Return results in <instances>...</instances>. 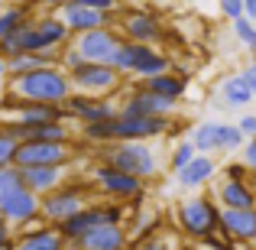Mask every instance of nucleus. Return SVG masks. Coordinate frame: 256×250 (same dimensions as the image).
<instances>
[{"label":"nucleus","mask_w":256,"mask_h":250,"mask_svg":"<svg viewBox=\"0 0 256 250\" xmlns=\"http://www.w3.org/2000/svg\"><path fill=\"white\" fill-rule=\"evenodd\" d=\"M172 130V114H124L117 111L107 120L82 124V140L110 143V140H152Z\"/></svg>","instance_id":"nucleus-1"},{"label":"nucleus","mask_w":256,"mask_h":250,"mask_svg":"<svg viewBox=\"0 0 256 250\" xmlns=\"http://www.w3.org/2000/svg\"><path fill=\"white\" fill-rule=\"evenodd\" d=\"M6 91L20 94L26 101H46V104H65L75 91L72 85V75L68 69H62L58 62L52 65H39V69H30V72H20V75H10V85Z\"/></svg>","instance_id":"nucleus-2"},{"label":"nucleus","mask_w":256,"mask_h":250,"mask_svg":"<svg viewBox=\"0 0 256 250\" xmlns=\"http://www.w3.org/2000/svg\"><path fill=\"white\" fill-rule=\"evenodd\" d=\"M98 159L126 169V172L140 175V179H150L159 169L156 153L146 146V140H110V143H98Z\"/></svg>","instance_id":"nucleus-3"},{"label":"nucleus","mask_w":256,"mask_h":250,"mask_svg":"<svg viewBox=\"0 0 256 250\" xmlns=\"http://www.w3.org/2000/svg\"><path fill=\"white\" fill-rule=\"evenodd\" d=\"M175 227L192 240H204L208 234L220 231V208L204 195H194L175 205Z\"/></svg>","instance_id":"nucleus-4"},{"label":"nucleus","mask_w":256,"mask_h":250,"mask_svg":"<svg viewBox=\"0 0 256 250\" xmlns=\"http://www.w3.org/2000/svg\"><path fill=\"white\" fill-rule=\"evenodd\" d=\"M114 65H117L126 78H143V82L152 78V75H159V72L172 69V62H169L166 52H159L152 43H136V39H124Z\"/></svg>","instance_id":"nucleus-5"},{"label":"nucleus","mask_w":256,"mask_h":250,"mask_svg":"<svg viewBox=\"0 0 256 250\" xmlns=\"http://www.w3.org/2000/svg\"><path fill=\"white\" fill-rule=\"evenodd\" d=\"M94 195V185L91 182H62L58 188H52L49 195H42V218L49 221V224H62L65 218H72L75 211H82V208L91 201Z\"/></svg>","instance_id":"nucleus-6"},{"label":"nucleus","mask_w":256,"mask_h":250,"mask_svg":"<svg viewBox=\"0 0 256 250\" xmlns=\"http://www.w3.org/2000/svg\"><path fill=\"white\" fill-rule=\"evenodd\" d=\"M143 182L140 175L126 172V169L114 166V163H104L98 159V166L91 169V185L98 195H107V198H120V201H130L136 195H143Z\"/></svg>","instance_id":"nucleus-7"},{"label":"nucleus","mask_w":256,"mask_h":250,"mask_svg":"<svg viewBox=\"0 0 256 250\" xmlns=\"http://www.w3.org/2000/svg\"><path fill=\"white\" fill-rule=\"evenodd\" d=\"M72 75V85L75 91H84V94H100V98H110L124 88V72L110 62H82L78 69L68 72Z\"/></svg>","instance_id":"nucleus-8"},{"label":"nucleus","mask_w":256,"mask_h":250,"mask_svg":"<svg viewBox=\"0 0 256 250\" xmlns=\"http://www.w3.org/2000/svg\"><path fill=\"white\" fill-rule=\"evenodd\" d=\"M68 43L84 56V62H110L114 65L120 46H124V36H120V30H114V23H107V26H94V30L75 33Z\"/></svg>","instance_id":"nucleus-9"},{"label":"nucleus","mask_w":256,"mask_h":250,"mask_svg":"<svg viewBox=\"0 0 256 250\" xmlns=\"http://www.w3.org/2000/svg\"><path fill=\"white\" fill-rule=\"evenodd\" d=\"M192 143L198 146V153H227V150H240L246 143V133L240 130V124L204 120L192 130Z\"/></svg>","instance_id":"nucleus-10"},{"label":"nucleus","mask_w":256,"mask_h":250,"mask_svg":"<svg viewBox=\"0 0 256 250\" xmlns=\"http://www.w3.org/2000/svg\"><path fill=\"white\" fill-rule=\"evenodd\" d=\"M72 159V143L62 140H23L16 146V166H68Z\"/></svg>","instance_id":"nucleus-11"},{"label":"nucleus","mask_w":256,"mask_h":250,"mask_svg":"<svg viewBox=\"0 0 256 250\" xmlns=\"http://www.w3.org/2000/svg\"><path fill=\"white\" fill-rule=\"evenodd\" d=\"M124 39H136V43H159L166 36L162 20L152 10H143V7H130V10L120 13V20H114Z\"/></svg>","instance_id":"nucleus-12"},{"label":"nucleus","mask_w":256,"mask_h":250,"mask_svg":"<svg viewBox=\"0 0 256 250\" xmlns=\"http://www.w3.org/2000/svg\"><path fill=\"white\" fill-rule=\"evenodd\" d=\"M0 211H4V218L10 221L13 227H30V224H36V221H46L42 218V195L32 192L30 185H20L16 192L0 205Z\"/></svg>","instance_id":"nucleus-13"},{"label":"nucleus","mask_w":256,"mask_h":250,"mask_svg":"<svg viewBox=\"0 0 256 250\" xmlns=\"http://www.w3.org/2000/svg\"><path fill=\"white\" fill-rule=\"evenodd\" d=\"M220 234L230 244H256V205L253 208H220Z\"/></svg>","instance_id":"nucleus-14"},{"label":"nucleus","mask_w":256,"mask_h":250,"mask_svg":"<svg viewBox=\"0 0 256 250\" xmlns=\"http://www.w3.org/2000/svg\"><path fill=\"white\" fill-rule=\"evenodd\" d=\"M65 117H75L78 124H94V120H107L114 117V114L120 111V107H114L107 98H100V94H84V91H72V98L65 101Z\"/></svg>","instance_id":"nucleus-15"},{"label":"nucleus","mask_w":256,"mask_h":250,"mask_svg":"<svg viewBox=\"0 0 256 250\" xmlns=\"http://www.w3.org/2000/svg\"><path fill=\"white\" fill-rule=\"evenodd\" d=\"M13 247H20V250H58V247H68V244H65L58 224H49V221L39 224L36 221V224H30V227H20Z\"/></svg>","instance_id":"nucleus-16"},{"label":"nucleus","mask_w":256,"mask_h":250,"mask_svg":"<svg viewBox=\"0 0 256 250\" xmlns=\"http://www.w3.org/2000/svg\"><path fill=\"white\" fill-rule=\"evenodd\" d=\"M175 107H178L175 98H166V94H156L152 88L140 85V88H133L130 98L120 104V111L124 114H175Z\"/></svg>","instance_id":"nucleus-17"},{"label":"nucleus","mask_w":256,"mask_h":250,"mask_svg":"<svg viewBox=\"0 0 256 250\" xmlns=\"http://www.w3.org/2000/svg\"><path fill=\"white\" fill-rule=\"evenodd\" d=\"M58 13L65 17V23H68L72 36H75V33H84V30H94V26H107V23H114V13L94 10V7L78 4V0H68V4H62V7H58Z\"/></svg>","instance_id":"nucleus-18"},{"label":"nucleus","mask_w":256,"mask_h":250,"mask_svg":"<svg viewBox=\"0 0 256 250\" xmlns=\"http://www.w3.org/2000/svg\"><path fill=\"white\" fill-rule=\"evenodd\" d=\"M130 240L133 237L126 234V227L120 224V221H104V224H98L94 231H88L78 247H84V250H120V247L130 244Z\"/></svg>","instance_id":"nucleus-19"},{"label":"nucleus","mask_w":256,"mask_h":250,"mask_svg":"<svg viewBox=\"0 0 256 250\" xmlns=\"http://www.w3.org/2000/svg\"><path fill=\"white\" fill-rule=\"evenodd\" d=\"M220 208H253L256 205V185L253 179H224L218 185Z\"/></svg>","instance_id":"nucleus-20"},{"label":"nucleus","mask_w":256,"mask_h":250,"mask_svg":"<svg viewBox=\"0 0 256 250\" xmlns=\"http://www.w3.org/2000/svg\"><path fill=\"white\" fill-rule=\"evenodd\" d=\"M20 169H23V185H30L39 195H49L52 188L68 182V175H65L68 166H20Z\"/></svg>","instance_id":"nucleus-21"},{"label":"nucleus","mask_w":256,"mask_h":250,"mask_svg":"<svg viewBox=\"0 0 256 250\" xmlns=\"http://www.w3.org/2000/svg\"><path fill=\"white\" fill-rule=\"evenodd\" d=\"M214 172H218V166H214L211 153H198L188 166H182L178 172H175V182H178L182 188H201L214 179Z\"/></svg>","instance_id":"nucleus-22"},{"label":"nucleus","mask_w":256,"mask_h":250,"mask_svg":"<svg viewBox=\"0 0 256 250\" xmlns=\"http://www.w3.org/2000/svg\"><path fill=\"white\" fill-rule=\"evenodd\" d=\"M218 94L224 98V107H246L250 101H256V91L246 85V78L240 75V72L237 75H227L224 82H220Z\"/></svg>","instance_id":"nucleus-23"},{"label":"nucleus","mask_w":256,"mask_h":250,"mask_svg":"<svg viewBox=\"0 0 256 250\" xmlns=\"http://www.w3.org/2000/svg\"><path fill=\"white\" fill-rule=\"evenodd\" d=\"M36 30L42 33V39L52 46V49H62V46H68V39H72V30H68V23H65V17L62 13H46V17H36Z\"/></svg>","instance_id":"nucleus-24"},{"label":"nucleus","mask_w":256,"mask_h":250,"mask_svg":"<svg viewBox=\"0 0 256 250\" xmlns=\"http://www.w3.org/2000/svg\"><path fill=\"white\" fill-rule=\"evenodd\" d=\"M146 88H152L156 94H166V98H175V101H182L185 98V91H188V78L182 75V72H159V75H152V78H146L143 82Z\"/></svg>","instance_id":"nucleus-25"},{"label":"nucleus","mask_w":256,"mask_h":250,"mask_svg":"<svg viewBox=\"0 0 256 250\" xmlns=\"http://www.w3.org/2000/svg\"><path fill=\"white\" fill-rule=\"evenodd\" d=\"M30 17H32V10H30V7H23V4H10V7H4V10H0V39L10 36V33L16 30V26H23Z\"/></svg>","instance_id":"nucleus-26"},{"label":"nucleus","mask_w":256,"mask_h":250,"mask_svg":"<svg viewBox=\"0 0 256 250\" xmlns=\"http://www.w3.org/2000/svg\"><path fill=\"white\" fill-rule=\"evenodd\" d=\"M20 185H23V169H20L16 163L0 166V205H4V201L10 198Z\"/></svg>","instance_id":"nucleus-27"},{"label":"nucleus","mask_w":256,"mask_h":250,"mask_svg":"<svg viewBox=\"0 0 256 250\" xmlns=\"http://www.w3.org/2000/svg\"><path fill=\"white\" fill-rule=\"evenodd\" d=\"M230 26H234V36H237L240 43L246 46V49L256 52V20H250V17H237V20H230Z\"/></svg>","instance_id":"nucleus-28"},{"label":"nucleus","mask_w":256,"mask_h":250,"mask_svg":"<svg viewBox=\"0 0 256 250\" xmlns=\"http://www.w3.org/2000/svg\"><path fill=\"white\" fill-rule=\"evenodd\" d=\"M16 146H20V140L13 137V133L6 130L4 124H0V166L16 163Z\"/></svg>","instance_id":"nucleus-29"},{"label":"nucleus","mask_w":256,"mask_h":250,"mask_svg":"<svg viewBox=\"0 0 256 250\" xmlns=\"http://www.w3.org/2000/svg\"><path fill=\"white\" fill-rule=\"evenodd\" d=\"M194 156H198V146H194L192 140H182V143H178V146H175V150H172V159H169L172 172H178L182 166H188V163H192Z\"/></svg>","instance_id":"nucleus-30"},{"label":"nucleus","mask_w":256,"mask_h":250,"mask_svg":"<svg viewBox=\"0 0 256 250\" xmlns=\"http://www.w3.org/2000/svg\"><path fill=\"white\" fill-rule=\"evenodd\" d=\"M220 13H224V20H237V17H246V4L244 0H218Z\"/></svg>","instance_id":"nucleus-31"},{"label":"nucleus","mask_w":256,"mask_h":250,"mask_svg":"<svg viewBox=\"0 0 256 250\" xmlns=\"http://www.w3.org/2000/svg\"><path fill=\"white\" fill-rule=\"evenodd\" d=\"M240 159H244L246 169L256 175V137H246V143L240 146Z\"/></svg>","instance_id":"nucleus-32"},{"label":"nucleus","mask_w":256,"mask_h":250,"mask_svg":"<svg viewBox=\"0 0 256 250\" xmlns=\"http://www.w3.org/2000/svg\"><path fill=\"white\" fill-rule=\"evenodd\" d=\"M250 169H246V163L240 159V163H227L224 166V179H250Z\"/></svg>","instance_id":"nucleus-33"},{"label":"nucleus","mask_w":256,"mask_h":250,"mask_svg":"<svg viewBox=\"0 0 256 250\" xmlns=\"http://www.w3.org/2000/svg\"><path fill=\"white\" fill-rule=\"evenodd\" d=\"M84 7H94V10H104V13H114L120 7V0H78Z\"/></svg>","instance_id":"nucleus-34"},{"label":"nucleus","mask_w":256,"mask_h":250,"mask_svg":"<svg viewBox=\"0 0 256 250\" xmlns=\"http://www.w3.org/2000/svg\"><path fill=\"white\" fill-rule=\"evenodd\" d=\"M13 224L6 218H0V247H13Z\"/></svg>","instance_id":"nucleus-35"},{"label":"nucleus","mask_w":256,"mask_h":250,"mask_svg":"<svg viewBox=\"0 0 256 250\" xmlns=\"http://www.w3.org/2000/svg\"><path fill=\"white\" fill-rule=\"evenodd\" d=\"M240 130H244L246 137H256V114H244V117H240Z\"/></svg>","instance_id":"nucleus-36"},{"label":"nucleus","mask_w":256,"mask_h":250,"mask_svg":"<svg viewBox=\"0 0 256 250\" xmlns=\"http://www.w3.org/2000/svg\"><path fill=\"white\" fill-rule=\"evenodd\" d=\"M240 75H244V78H246V85H250L253 91H256V62H250V65H244V72H240Z\"/></svg>","instance_id":"nucleus-37"},{"label":"nucleus","mask_w":256,"mask_h":250,"mask_svg":"<svg viewBox=\"0 0 256 250\" xmlns=\"http://www.w3.org/2000/svg\"><path fill=\"white\" fill-rule=\"evenodd\" d=\"M39 4H42V7H49V10H58V7H62V4H68V0H39Z\"/></svg>","instance_id":"nucleus-38"},{"label":"nucleus","mask_w":256,"mask_h":250,"mask_svg":"<svg viewBox=\"0 0 256 250\" xmlns=\"http://www.w3.org/2000/svg\"><path fill=\"white\" fill-rule=\"evenodd\" d=\"M244 4H246V17L256 20V0H244Z\"/></svg>","instance_id":"nucleus-39"},{"label":"nucleus","mask_w":256,"mask_h":250,"mask_svg":"<svg viewBox=\"0 0 256 250\" xmlns=\"http://www.w3.org/2000/svg\"><path fill=\"white\" fill-rule=\"evenodd\" d=\"M0 78H10V69H6V59L0 56Z\"/></svg>","instance_id":"nucleus-40"},{"label":"nucleus","mask_w":256,"mask_h":250,"mask_svg":"<svg viewBox=\"0 0 256 250\" xmlns=\"http://www.w3.org/2000/svg\"><path fill=\"white\" fill-rule=\"evenodd\" d=\"M253 185H256V175H253Z\"/></svg>","instance_id":"nucleus-41"},{"label":"nucleus","mask_w":256,"mask_h":250,"mask_svg":"<svg viewBox=\"0 0 256 250\" xmlns=\"http://www.w3.org/2000/svg\"><path fill=\"white\" fill-rule=\"evenodd\" d=\"M253 247H256V244H253Z\"/></svg>","instance_id":"nucleus-42"}]
</instances>
